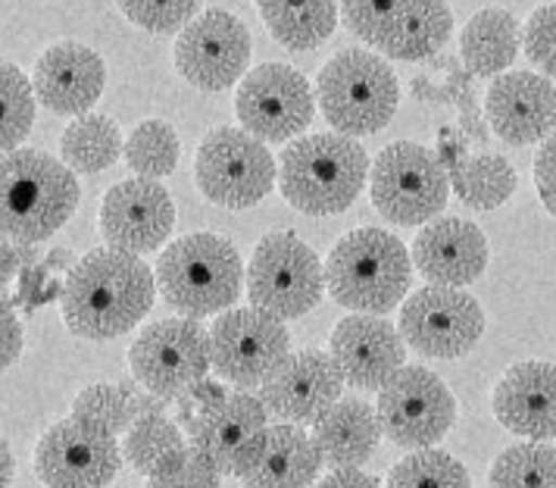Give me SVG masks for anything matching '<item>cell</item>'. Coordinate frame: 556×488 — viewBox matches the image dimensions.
Masks as SVG:
<instances>
[{
	"label": "cell",
	"mask_w": 556,
	"mask_h": 488,
	"mask_svg": "<svg viewBox=\"0 0 556 488\" xmlns=\"http://www.w3.org/2000/svg\"><path fill=\"white\" fill-rule=\"evenodd\" d=\"M156 273L135 254L113 248L88 251L70 270L60 288L63 323L91 341H110L131 333L153 308Z\"/></svg>",
	"instance_id": "obj_1"
},
{
	"label": "cell",
	"mask_w": 556,
	"mask_h": 488,
	"mask_svg": "<svg viewBox=\"0 0 556 488\" xmlns=\"http://www.w3.org/2000/svg\"><path fill=\"white\" fill-rule=\"evenodd\" d=\"M76 173L45 151H13L0 163V226L7 241L38 245L76 213Z\"/></svg>",
	"instance_id": "obj_2"
},
{
	"label": "cell",
	"mask_w": 556,
	"mask_h": 488,
	"mask_svg": "<svg viewBox=\"0 0 556 488\" xmlns=\"http://www.w3.org/2000/svg\"><path fill=\"white\" fill-rule=\"evenodd\" d=\"M369 176V154L356 138L323 132L306 135L285 148L278 166V188L285 201L309 216L344 213L363 191Z\"/></svg>",
	"instance_id": "obj_3"
},
{
	"label": "cell",
	"mask_w": 556,
	"mask_h": 488,
	"mask_svg": "<svg viewBox=\"0 0 556 488\" xmlns=\"http://www.w3.org/2000/svg\"><path fill=\"white\" fill-rule=\"evenodd\" d=\"M413 276V258L391 232L366 226L348 232L326 258L329 295L356 313L381 316L404 301Z\"/></svg>",
	"instance_id": "obj_4"
},
{
	"label": "cell",
	"mask_w": 556,
	"mask_h": 488,
	"mask_svg": "<svg viewBox=\"0 0 556 488\" xmlns=\"http://www.w3.org/2000/svg\"><path fill=\"white\" fill-rule=\"evenodd\" d=\"M156 285L169 308L188 320H201L238 301L244 288V263L228 238L194 232L173 241L156 260Z\"/></svg>",
	"instance_id": "obj_5"
},
{
	"label": "cell",
	"mask_w": 556,
	"mask_h": 488,
	"mask_svg": "<svg viewBox=\"0 0 556 488\" xmlns=\"http://www.w3.org/2000/svg\"><path fill=\"white\" fill-rule=\"evenodd\" d=\"M316 98L323 116L338 135H376L397 113V76L376 53L348 48L334 53L319 73Z\"/></svg>",
	"instance_id": "obj_6"
},
{
	"label": "cell",
	"mask_w": 556,
	"mask_h": 488,
	"mask_svg": "<svg viewBox=\"0 0 556 488\" xmlns=\"http://www.w3.org/2000/svg\"><path fill=\"white\" fill-rule=\"evenodd\" d=\"M372 204L394 226H429L447 204L451 173L438 151L416 141L388 145L372 163Z\"/></svg>",
	"instance_id": "obj_7"
},
{
	"label": "cell",
	"mask_w": 556,
	"mask_h": 488,
	"mask_svg": "<svg viewBox=\"0 0 556 488\" xmlns=\"http://www.w3.org/2000/svg\"><path fill=\"white\" fill-rule=\"evenodd\" d=\"M326 266L316 251L291 232H273L253 248L248 266V298L276 320H298L323 301Z\"/></svg>",
	"instance_id": "obj_8"
},
{
	"label": "cell",
	"mask_w": 556,
	"mask_h": 488,
	"mask_svg": "<svg viewBox=\"0 0 556 488\" xmlns=\"http://www.w3.org/2000/svg\"><path fill=\"white\" fill-rule=\"evenodd\" d=\"M341 20L356 38L394 60H434L454 32L451 7L434 0H348Z\"/></svg>",
	"instance_id": "obj_9"
},
{
	"label": "cell",
	"mask_w": 556,
	"mask_h": 488,
	"mask_svg": "<svg viewBox=\"0 0 556 488\" xmlns=\"http://www.w3.org/2000/svg\"><path fill=\"white\" fill-rule=\"evenodd\" d=\"M131 376L163 401H176L201 386L210 360V329L198 320H156L128 348Z\"/></svg>",
	"instance_id": "obj_10"
},
{
	"label": "cell",
	"mask_w": 556,
	"mask_h": 488,
	"mask_svg": "<svg viewBox=\"0 0 556 488\" xmlns=\"http://www.w3.org/2000/svg\"><path fill=\"white\" fill-rule=\"evenodd\" d=\"M194 176L206 201L244 210L260 204L276 188L278 170L276 157L251 132L219 126L201 141Z\"/></svg>",
	"instance_id": "obj_11"
},
{
	"label": "cell",
	"mask_w": 556,
	"mask_h": 488,
	"mask_svg": "<svg viewBox=\"0 0 556 488\" xmlns=\"http://www.w3.org/2000/svg\"><path fill=\"white\" fill-rule=\"evenodd\" d=\"M291 358L288 326L256 308L226 310L210 329L213 370L238 388L266 386Z\"/></svg>",
	"instance_id": "obj_12"
},
{
	"label": "cell",
	"mask_w": 556,
	"mask_h": 488,
	"mask_svg": "<svg viewBox=\"0 0 556 488\" xmlns=\"http://www.w3.org/2000/svg\"><path fill=\"white\" fill-rule=\"evenodd\" d=\"M381 436L406 451H429L451 433L456 401L441 376L426 366H404L379 391L376 404Z\"/></svg>",
	"instance_id": "obj_13"
},
{
	"label": "cell",
	"mask_w": 556,
	"mask_h": 488,
	"mask_svg": "<svg viewBox=\"0 0 556 488\" xmlns=\"http://www.w3.org/2000/svg\"><path fill=\"white\" fill-rule=\"evenodd\" d=\"M269 411L248 391L203 404L191 426V448L219 476H248L269 441Z\"/></svg>",
	"instance_id": "obj_14"
},
{
	"label": "cell",
	"mask_w": 556,
	"mask_h": 488,
	"mask_svg": "<svg viewBox=\"0 0 556 488\" xmlns=\"http://www.w3.org/2000/svg\"><path fill=\"white\" fill-rule=\"evenodd\" d=\"M123 466L116 436L88 420H60L35 448V473L48 488H106Z\"/></svg>",
	"instance_id": "obj_15"
},
{
	"label": "cell",
	"mask_w": 556,
	"mask_h": 488,
	"mask_svg": "<svg viewBox=\"0 0 556 488\" xmlns=\"http://www.w3.org/2000/svg\"><path fill=\"white\" fill-rule=\"evenodd\" d=\"M481 333L484 310L463 288L429 285L401 308V335L413 351L426 358H463L479 345Z\"/></svg>",
	"instance_id": "obj_16"
},
{
	"label": "cell",
	"mask_w": 556,
	"mask_h": 488,
	"mask_svg": "<svg viewBox=\"0 0 556 488\" xmlns=\"http://www.w3.org/2000/svg\"><path fill=\"white\" fill-rule=\"evenodd\" d=\"M235 113L244 132L263 145H285L313 120V88L294 66L263 63L241 78Z\"/></svg>",
	"instance_id": "obj_17"
},
{
	"label": "cell",
	"mask_w": 556,
	"mask_h": 488,
	"mask_svg": "<svg viewBox=\"0 0 556 488\" xmlns=\"http://www.w3.org/2000/svg\"><path fill=\"white\" fill-rule=\"evenodd\" d=\"M251 63V32L226 10H203L178 35L176 70L201 91H226Z\"/></svg>",
	"instance_id": "obj_18"
},
{
	"label": "cell",
	"mask_w": 556,
	"mask_h": 488,
	"mask_svg": "<svg viewBox=\"0 0 556 488\" xmlns=\"http://www.w3.org/2000/svg\"><path fill=\"white\" fill-rule=\"evenodd\" d=\"M176 226V204L163 182L126 179L103 195L101 232L106 245L123 254L156 251Z\"/></svg>",
	"instance_id": "obj_19"
},
{
	"label": "cell",
	"mask_w": 556,
	"mask_h": 488,
	"mask_svg": "<svg viewBox=\"0 0 556 488\" xmlns=\"http://www.w3.org/2000/svg\"><path fill=\"white\" fill-rule=\"evenodd\" d=\"M329 354L348 386L381 391L404 370V335L381 316L354 313L334 326Z\"/></svg>",
	"instance_id": "obj_20"
},
{
	"label": "cell",
	"mask_w": 556,
	"mask_h": 488,
	"mask_svg": "<svg viewBox=\"0 0 556 488\" xmlns=\"http://www.w3.org/2000/svg\"><path fill=\"white\" fill-rule=\"evenodd\" d=\"M344 376L326 351H298L263 386L266 411L281 423H319L341 401Z\"/></svg>",
	"instance_id": "obj_21"
},
{
	"label": "cell",
	"mask_w": 556,
	"mask_h": 488,
	"mask_svg": "<svg viewBox=\"0 0 556 488\" xmlns=\"http://www.w3.org/2000/svg\"><path fill=\"white\" fill-rule=\"evenodd\" d=\"M484 113L506 145H534L556 129V85L538 73H504L491 82Z\"/></svg>",
	"instance_id": "obj_22"
},
{
	"label": "cell",
	"mask_w": 556,
	"mask_h": 488,
	"mask_svg": "<svg viewBox=\"0 0 556 488\" xmlns=\"http://www.w3.org/2000/svg\"><path fill=\"white\" fill-rule=\"evenodd\" d=\"M106 82L101 53L78 41H60L38 57L31 85L41 107L60 116H88Z\"/></svg>",
	"instance_id": "obj_23"
},
{
	"label": "cell",
	"mask_w": 556,
	"mask_h": 488,
	"mask_svg": "<svg viewBox=\"0 0 556 488\" xmlns=\"http://www.w3.org/2000/svg\"><path fill=\"white\" fill-rule=\"evenodd\" d=\"M488 238L484 232L459 216H441L429 223L413 241V263L416 270L434 285L463 288L476 283L488 270Z\"/></svg>",
	"instance_id": "obj_24"
},
{
	"label": "cell",
	"mask_w": 556,
	"mask_h": 488,
	"mask_svg": "<svg viewBox=\"0 0 556 488\" xmlns=\"http://www.w3.org/2000/svg\"><path fill=\"white\" fill-rule=\"evenodd\" d=\"M494 416L516 436L531 441L556 438V366L522 360L509 366L494 388Z\"/></svg>",
	"instance_id": "obj_25"
},
{
	"label": "cell",
	"mask_w": 556,
	"mask_h": 488,
	"mask_svg": "<svg viewBox=\"0 0 556 488\" xmlns=\"http://www.w3.org/2000/svg\"><path fill=\"white\" fill-rule=\"evenodd\" d=\"M313 441L334 470H356L379 451V413L359 398H341L319 423H313Z\"/></svg>",
	"instance_id": "obj_26"
},
{
	"label": "cell",
	"mask_w": 556,
	"mask_h": 488,
	"mask_svg": "<svg viewBox=\"0 0 556 488\" xmlns=\"http://www.w3.org/2000/svg\"><path fill=\"white\" fill-rule=\"evenodd\" d=\"M323 454L316 441L291 423L269 429L263 458L244 476L248 488H313L319 483Z\"/></svg>",
	"instance_id": "obj_27"
},
{
	"label": "cell",
	"mask_w": 556,
	"mask_h": 488,
	"mask_svg": "<svg viewBox=\"0 0 556 488\" xmlns=\"http://www.w3.org/2000/svg\"><path fill=\"white\" fill-rule=\"evenodd\" d=\"M522 48L519 20L506 10H481L459 35V57L476 78H488L513 66Z\"/></svg>",
	"instance_id": "obj_28"
},
{
	"label": "cell",
	"mask_w": 556,
	"mask_h": 488,
	"mask_svg": "<svg viewBox=\"0 0 556 488\" xmlns=\"http://www.w3.org/2000/svg\"><path fill=\"white\" fill-rule=\"evenodd\" d=\"M256 7L273 38L288 51H316L319 45L329 41L338 26V3L329 0H306V3L263 0Z\"/></svg>",
	"instance_id": "obj_29"
},
{
	"label": "cell",
	"mask_w": 556,
	"mask_h": 488,
	"mask_svg": "<svg viewBox=\"0 0 556 488\" xmlns=\"http://www.w3.org/2000/svg\"><path fill=\"white\" fill-rule=\"evenodd\" d=\"M60 154L73 173H103L119 160V154H126L123 132L103 113L78 116L60 138Z\"/></svg>",
	"instance_id": "obj_30"
},
{
	"label": "cell",
	"mask_w": 556,
	"mask_h": 488,
	"mask_svg": "<svg viewBox=\"0 0 556 488\" xmlns=\"http://www.w3.org/2000/svg\"><path fill=\"white\" fill-rule=\"evenodd\" d=\"M447 173H451L456 198L476 210H497L516 191V170L501 154L466 157L454 163Z\"/></svg>",
	"instance_id": "obj_31"
},
{
	"label": "cell",
	"mask_w": 556,
	"mask_h": 488,
	"mask_svg": "<svg viewBox=\"0 0 556 488\" xmlns=\"http://www.w3.org/2000/svg\"><path fill=\"white\" fill-rule=\"evenodd\" d=\"M491 488H556V451L547 441H522L501 451L488 476Z\"/></svg>",
	"instance_id": "obj_32"
},
{
	"label": "cell",
	"mask_w": 556,
	"mask_h": 488,
	"mask_svg": "<svg viewBox=\"0 0 556 488\" xmlns=\"http://www.w3.org/2000/svg\"><path fill=\"white\" fill-rule=\"evenodd\" d=\"M178 135L163 120H148L128 135L126 163L138 179H166L178 166Z\"/></svg>",
	"instance_id": "obj_33"
},
{
	"label": "cell",
	"mask_w": 556,
	"mask_h": 488,
	"mask_svg": "<svg viewBox=\"0 0 556 488\" xmlns=\"http://www.w3.org/2000/svg\"><path fill=\"white\" fill-rule=\"evenodd\" d=\"M181 448H185L181 429L173 420H166L163 413L138 416V423L128 429L126 441H123V454L144 476H153V470L166 458H173L176 451H181Z\"/></svg>",
	"instance_id": "obj_34"
},
{
	"label": "cell",
	"mask_w": 556,
	"mask_h": 488,
	"mask_svg": "<svg viewBox=\"0 0 556 488\" xmlns=\"http://www.w3.org/2000/svg\"><path fill=\"white\" fill-rule=\"evenodd\" d=\"M388 488H472V476L447 451H413L388 473Z\"/></svg>",
	"instance_id": "obj_35"
},
{
	"label": "cell",
	"mask_w": 556,
	"mask_h": 488,
	"mask_svg": "<svg viewBox=\"0 0 556 488\" xmlns=\"http://www.w3.org/2000/svg\"><path fill=\"white\" fill-rule=\"evenodd\" d=\"M0 88H3V132H0V145L3 154L20 151V145L26 141L35 123V85L28 82L26 73L13 63H3L0 70Z\"/></svg>",
	"instance_id": "obj_36"
},
{
	"label": "cell",
	"mask_w": 556,
	"mask_h": 488,
	"mask_svg": "<svg viewBox=\"0 0 556 488\" xmlns=\"http://www.w3.org/2000/svg\"><path fill=\"white\" fill-rule=\"evenodd\" d=\"M73 416L98 423L103 429L128 433L135 426L138 404H135V391L131 386H91L85 388L73 404Z\"/></svg>",
	"instance_id": "obj_37"
},
{
	"label": "cell",
	"mask_w": 556,
	"mask_h": 488,
	"mask_svg": "<svg viewBox=\"0 0 556 488\" xmlns=\"http://www.w3.org/2000/svg\"><path fill=\"white\" fill-rule=\"evenodd\" d=\"M119 7L135 26L148 28L153 35H166V32L181 35L201 16V3L194 0H126Z\"/></svg>",
	"instance_id": "obj_38"
},
{
	"label": "cell",
	"mask_w": 556,
	"mask_h": 488,
	"mask_svg": "<svg viewBox=\"0 0 556 488\" xmlns=\"http://www.w3.org/2000/svg\"><path fill=\"white\" fill-rule=\"evenodd\" d=\"M148 488H219V473L194 448H181L153 470Z\"/></svg>",
	"instance_id": "obj_39"
},
{
	"label": "cell",
	"mask_w": 556,
	"mask_h": 488,
	"mask_svg": "<svg viewBox=\"0 0 556 488\" xmlns=\"http://www.w3.org/2000/svg\"><path fill=\"white\" fill-rule=\"evenodd\" d=\"M522 51L547 78H556V3L538 7L522 28Z\"/></svg>",
	"instance_id": "obj_40"
},
{
	"label": "cell",
	"mask_w": 556,
	"mask_h": 488,
	"mask_svg": "<svg viewBox=\"0 0 556 488\" xmlns=\"http://www.w3.org/2000/svg\"><path fill=\"white\" fill-rule=\"evenodd\" d=\"M447 95L451 103L459 107L463 120H459V129L469 132V138L476 145H488V126L481 123L479 113V95H476V76L469 70H459V63L454 60L451 66V82H447Z\"/></svg>",
	"instance_id": "obj_41"
},
{
	"label": "cell",
	"mask_w": 556,
	"mask_h": 488,
	"mask_svg": "<svg viewBox=\"0 0 556 488\" xmlns=\"http://www.w3.org/2000/svg\"><path fill=\"white\" fill-rule=\"evenodd\" d=\"M534 188H538L541 204L556 216V132L534 157Z\"/></svg>",
	"instance_id": "obj_42"
},
{
	"label": "cell",
	"mask_w": 556,
	"mask_h": 488,
	"mask_svg": "<svg viewBox=\"0 0 556 488\" xmlns=\"http://www.w3.org/2000/svg\"><path fill=\"white\" fill-rule=\"evenodd\" d=\"M23 354V326L13 313V301L3 298V370L16 366Z\"/></svg>",
	"instance_id": "obj_43"
},
{
	"label": "cell",
	"mask_w": 556,
	"mask_h": 488,
	"mask_svg": "<svg viewBox=\"0 0 556 488\" xmlns=\"http://www.w3.org/2000/svg\"><path fill=\"white\" fill-rule=\"evenodd\" d=\"M313 488H381V483L363 470H334Z\"/></svg>",
	"instance_id": "obj_44"
},
{
	"label": "cell",
	"mask_w": 556,
	"mask_h": 488,
	"mask_svg": "<svg viewBox=\"0 0 556 488\" xmlns=\"http://www.w3.org/2000/svg\"><path fill=\"white\" fill-rule=\"evenodd\" d=\"M413 98H416V101L451 103V95H447V88H438V85H431L426 76L413 78Z\"/></svg>",
	"instance_id": "obj_45"
},
{
	"label": "cell",
	"mask_w": 556,
	"mask_h": 488,
	"mask_svg": "<svg viewBox=\"0 0 556 488\" xmlns=\"http://www.w3.org/2000/svg\"><path fill=\"white\" fill-rule=\"evenodd\" d=\"M28 260H31L28 251H20V248H13L10 241H3V283H10L13 273H16L23 263H28Z\"/></svg>",
	"instance_id": "obj_46"
},
{
	"label": "cell",
	"mask_w": 556,
	"mask_h": 488,
	"mask_svg": "<svg viewBox=\"0 0 556 488\" xmlns=\"http://www.w3.org/2000/svg\"><path fill=\"white\" fill-rule=\"evenodd\" d=\"M191 395L198 398V404H201V408L203 404H213V401H223V398H226V391H223V388L210 386V383H201V386L194 388Z\"/></svg>",
	"instance_id": "obj_47"
},
{
	"label": "cell",
	"mask_w": 556,
	"mask_h": 488,
	"mask_svg": "<svg viewBox=\"0 0 556 488\" xmlns=\"http://www.w3.org/2000/svg\"><path fill=\"white\" fill-rule=\"evenodd\" d=\"M0 458H3V483L0 486L10 488V483H13V451H10V441L0 445Z\"/></svg>",
	"instance_id": "obj_48"
}]
</instances>
